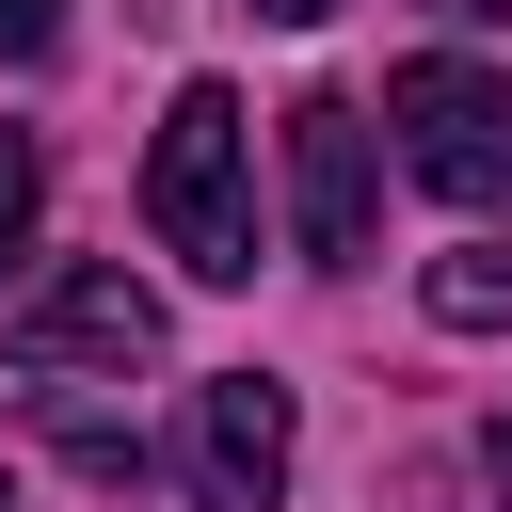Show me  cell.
Instances as JSON below:
<instances>
[{"label":"cell","mask_w":512,"mask_h":512,"mask_svg":"<svg viewBox=\"0 0 512 512\" xmlns=\"http://www.w3.org/2000/svg\"><path fill=\"white\" fill-rule=\"evenodd\" d=\"M144 224L192 288H256V128L224 80H176V112L144 144Z\"/></svg>","instance_id":"cell-1"},{"label":"cell","mask_w":512,"mask_h":512,"mask_svg":"<svg viewBox=\"0 0 512 512\" xmlns=\"http://www.w3.org/2000/svg\"><path fill=\"white\" fill-rule=\"evenodd\" d=\"M0 352L16 368H144L160 352V288L128 272V256H64V272H32V288H0Z\"/></svg>","instance_id":"cell-2"},{"label":"cell","mask_w":512,"mask_h":512,"mask_svg":"<svg viewBox=\"0 0 512 512\" xmlns=\"http://www.w3.org/2000/svg\"><path fill=\"white\" fill-rule=\"evenodd\" d=\"M384 128H400L416 192H448V208H480V192L512 176V96H496L464 48H416V64L384 80Z\"/></svg>","instance_id":"cell-3"},{"label":"cell","mask_w":512,"mask_h":512,"mask_svg":"<svg viewBox=\"0 0 512 512\" xmlns=\"http://www.w3.org/2000/svg\"><path fill=\"white\" fill-rule=\"evenodd\" d=\"M288 240H304V272H352L368 256V112L352 96H304L288 112Z\"/></svg>","instance_id":"cell-4"},{"label":"cell","mask_w":512,"mask_h":512,"mask_svg":"<svg viewBox=\"0 0 512 512\" xmlns=\"http://www.w3.org/2000/svg\"><path fill=\"white\" fill-rule=\"evenodd\" d=\"M272 496H288V384L224 368L192 400V512H272Z\"/></svg>","instance_id":"cell-5"},{"label":"cell","mask_w":512,"mask_h":512,"mask_svg":"<svg viewBox=\"0 0 512 512\" xmlns=\"http://www.w3.org/2000/svg\"><path fill=\"white\" fill-rule=\"evenodd\" d=\"M416 304H432L448 336H512V256H496V240H464V256H432V272H416Z\"/></svg>","instance_id":"cell-6"},{"label":"cell","mask_w":512,"mask_h":512,"mask_svg":"<svg viewBox=\"0 0 512 512\" xmlns=\"http://www.w3.org/2000/svg\"><path fill=\"white\" fill-rule=\"evenodd\" d=\"M32 208H48V144H32V128H0V256L32 240Z\"/></svg>","instance_id":"cell-7"},{"label":"cell","mask_w":512,"mask_h":512,"mask_svg":"<svg viewBox=\"0 0 512 512\" xmlns=\"http://www.w3.org/2000/svg\"><path fill=\"white\" fill-rule=\"evenodd\" d=\"M0 48H16V64H48V48H64V0H0Z\"/></svg>","instance_id":"cell-8"},{"label":"cell","mask_w":512,"mask_h":512,"mask_svg":"<svg viewBox=\"0 0 512 512\" xmlns=\"http://www.w3.org/2000/svg\"><path fill=\"white\" fill-rule=\"evenodd\" d=\"M256 16H288V32H304V16H336V0H256Z\"/></svg>","instance_id":"cell-9"},{"label":"cell","mask_w":512,"mask_h":512,"mask_svg":"<svg viewBox=\"0 0 512 512\" xmlns=\"http://www.w3.org/2000/svg\"><path fill=\"white\" fill-rule=\"evenodd\" d=\"M448 16H512V0H448Z\"/></svg>","instance_id":"cell-10"},{"label":"cell","mask_w":512,"mask_h":512,"mask_svg":"<svg viewBox=\"0 0 512 512\" xmlns=\"http://www.w3.org/2000/svg\"><path fill=\"white\" fill-rule=\"evenodd\" d=\"M496 464H512V416H496Z\"/></svg>","instance_id":"cell-11"},{"label":"cell","mask_w":512,"mask_h":512,"mask_svg":"<svg viewBox=\"0 0 512 512\" xmlns=\"http://www.w3.org/2000/svg\"><path fill=\"white\" fill-rule=\"evenodd\" d=\"M0 512H16V496H0Z\"/></svg>","instance_id":"cell-12"}]
</instances>
